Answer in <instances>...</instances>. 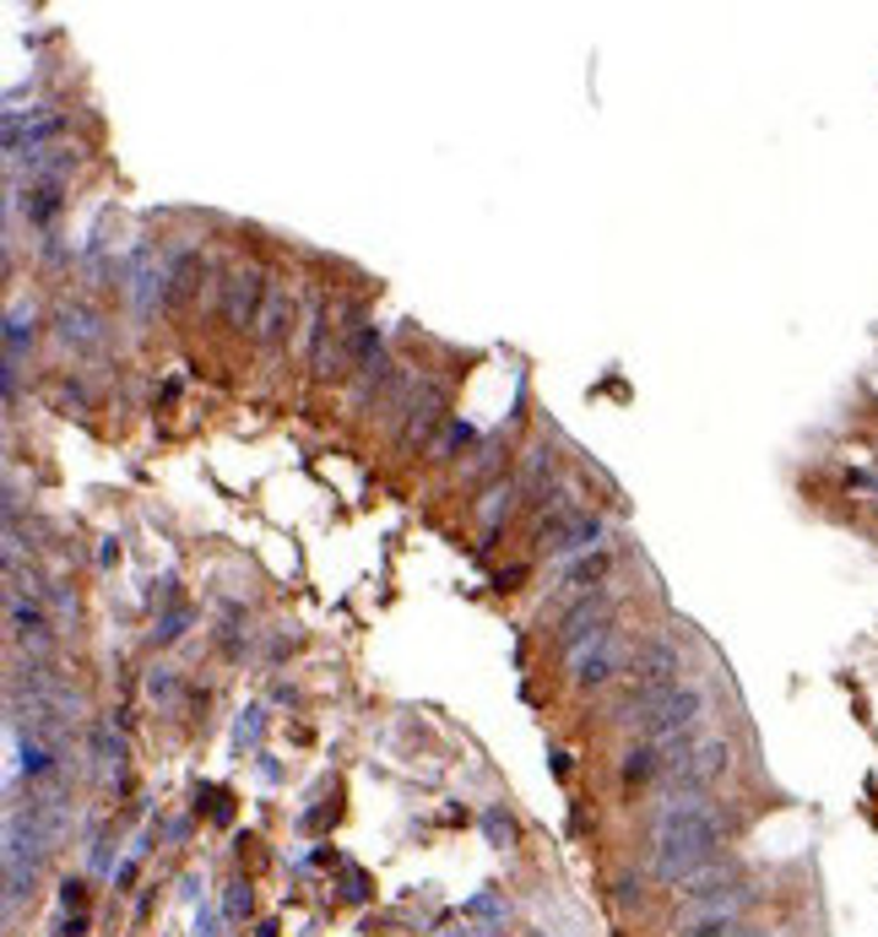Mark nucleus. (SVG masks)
Masks as SVG:
<instances>
[{"label": "nucleus", "instance_id": "1", "mask_svg": "<svg viewBox=\"0 0 878 937\" xmlns=\"http://www.w3.org/2000/svg\"><path fill=\"white\" fill-rule=\"evenodd\" d=\"M716 818L700 797H662L657 813V846H651V872L657 884L683 889L689 878H700L716 856Z\"/></svg>", "mask_w": 878, "mask_h": 937}, {"label": "nucleus", "instance_id": "2", "mask_svg": "<svg viewBox=\"0 0 878 937\" xmlns=\"http://www.w3.org/2000/svg\"><path fill=\"white\" fill-rule=\"evenodd\" d=\"M700 710H706L700 689L678 683V689L657 693V699H645L634 710H619V721H629L640 732V742H657L662 753H678V748H689V737L700 727Z\"/></svg>", "mask_w": 878, "mask_h": 937}, {"label": "nucleus", "instance_id": "3", "mask_svg": "<svg viewBox=\"0 0 878 937\" xmlns=\"http://www.w3.org/2000/svg\"><path fill=\"white\" fill-rule=\"evenodd\" d=\"M564 667H570V683H575V689L613 683V672L624 667V651H619V640H613V623H602V629H591L581 640H570V645H564Z\"/></svg>", "mask_w": 878, "mask_h": 937}, {"label": "nucleus", "instance_id": "4", "mask_svg": "<svg viewBox=\"0 0 878 937\" xmlns=\"http://www.w3.org/2000/svg\"><path fill=\"white\" fill-rule=\"evenodd\" d=\"M260 298H272L266 283H260V272H234L228 283H223V320L228 326H255V309H260Z\"/></svg>", "mask_w": 878, "mask_h": 937}, {"label": "nucleus", "instance_id": "5", "mask_svg": "<svg viewBox=\"0 0 878 937\" xmlns=\"http://www.w3.org/2000/svg\"><path fill=\"white\" fill-rule=\"evenodd\" d=\"M6 623H11V640L28 645V651H43L49 645V618H43L39 602H22L17 591L6 596Z\"/></svg>", "mask_w": 878, "mask_h": 937}, {"label": "nucleus", "instance_id": "6", "mask_svg": "<svg viewBox=\"0 0 878 937\" xmlns=\"http://www.w3.org/2000/svg\"><path fill=\"white\" fill-rule=\"evenodd\" d=\"M440 407H445L440 385H423L418 396L407 402V428H402V445H423V440L434 434V423H440Z\"/></svg>", "mask_w": 878, "mask_h": 937}, {"label": "nucleus", "instance_id": "7", "mask_svg": "<svg viewBox=\"0 0 878 937\" xmlns=\"http://www.w3.org/2000/svg\"><path fill=\"white\" fill-rule=\"evenodd\" d=\"M504 921H510V905H504L500 895H477L456 916V927H466V937H494Z\"/></svg>", "mask_w": 878, "mask_h": 937}, {"label": "nucleus", "instance_id": "8", "mask_svg": "<svg viewBox=\"0 0 878 937\" xmlns=\"http://www.w3.org/2000/svg\"><path fill=\"white\" fill-rule=\"evenodd\" d=\"M60 342L77 347V353H92V347H103V320L92 309H66L60 315Z\"/></svg>", "mask_w": 878, "mask_h": 937}, {"label": "nucleus", "instance_id": "9", "mask_svg": "<svg viewBox=\"0 0 878 937\" xmlns=\"http://www.w3.org/2000/svg\"><path fill=\"white\" fill-rule=\"evenodd\" d=\"M60 211V179H39V185H28V196H22V217L43 228L49 217Z\"/></svg>", "mask_w": 878, "mask_h": 937}, {"label": "nucleus", "instance_id": "10", "mask_svg": "<svg viewBox=\"0 0 878 937\" xmlns=\"http://www.w3.org/2000/svg\"><path fill=\"white\" fill-rule=\"evenodd\" d=\"M288 331H293V298H288V293H272V298H266V309H260V342H266V347H277Z\"/></svg>", "mask_w": 878, "mask_h": 937}, {"label": "nucleus", "instance_id": "11", "mask_svg": "<svg viewBox=\"0 0 878 937\" xmlns=\"http://www.w3.org/2000/svg\"><path fill=\"white\" fill-rule=\"evenodd\" d=\"M624 780L629 786H640V780H651V775H668V759H662V748L657 742H640V748H629L624 753Z\"/></svg>", "mask_w": 878, "mask_h": 937}, {"label": "nucleus", "instance_id": "12", "mask_svg": "<svg viewBox=\"0 0 878 937\" xmlns=\"http://www.w3.org/2000/svg\"><path fill=\"white\" fill-rule=\"evenodd\" d=\"M596 536H602V521H596V515H575L564 531H553V542H547V548H553V553H585Z\"/></svg>", "mask_w": 878, "mask_h": 937}, {"label": "nucleus", "instance_id": "13", "mask_svg": "<svg viewBox=\"0 0 878 937\" xmlns=\"http://www.w3.org/2000/svg\"><path fill=\"white\" fill-rule=\"evenodd\" d=\"M22 342H33V315L28 309H11V320H6V391H11V379H17V358H22Z\"/></svg>", "mask_w": 878, "mask_h": 937}, {"label": "nucleus", "instance_id": "14", "mask_svg": "<svg viewBox=\"0 0 878 937\" xmlns=\"http://www.w3.org/2000/svg\"><path fill=\"white\" fill-rule=\"evenodd\" d=\"M92 753H98V770H103V775L126 765V742H120V737H109V727H98V732H92Z\"/></svg>", "mask_w": 878, "mask_h": 937}, {"label": "nucleus", "instance_id": "15", "mask_svg": "<svg viewBox=\"0 0 878 937\" xmlns=\"http://www.w3.org/2000/svg\"><path fill=\"white\" fill-rule=\"evenodd\" d=\"M147 693H152V704L174 710V704H179V678H174L168 667H152V672H147Z\"/></svg>", "mask_w": 878, "mask_h": 937}, {"label": "nucleus", "instance_id": "16", "mask_svg": "<svg viewBox=\"0 0 878 937\" xmlns=\"http://www.w3.org/2000/svg\"><path fill=\"white\" fill-rule=\"evenodd\" d=\"M683 937H753V933H749V927H738L732 916H700V921H694Z\"/></svg>", "mask_w": 878, "mask_h": 937}, {"label": "nucleus", "instance_id": "17", "mask_svg": "<svg viewBox=\"0 0 878 937\" xmlns=\"http://www.w3.org/2000/svg\"><path fill=\"white\" fill-rule=\"evenodd\" d=\"M602 570H608V553H585L581 564L564 574V580H570V585H591V580H602Z\"/></svg>", "mask_w": 878, "mask_h": 937}, {"label": "nucleus", "instance_id": "18", "mask_svg": "<svg viewBox=\"0 0 878 937\" xmlns=\"http://www.w3.org/2000/svg\"><path fill=\"white\" fill-rule=\"evenodd\" d=\"M466 440H472V428H466V423H451V428H445V440L434 445V455H451V450L466 445Z\"/></svg>", "mask_w": 878, "mask_h": 937}, {"label": "nucleus", "instance_id": "19", "mask_svg": "<svg viewBox=\"0 0 878 937\" xmlns=\"http://www.w3.org/2000/svg\"><path fill=\"white\" fill-rule=\"evenodd\" d=\"M483 829H489L494 840H510V835H515V823H510V818H504L500 808H494V813H483Z\"/></svg>", "mask_w": 878, "mask_h": 937}, {"label": "nucleus", "instance_id": "20", "mask_svg": "<svg viewBox=\"0 0 878 937\" xmlns=\"http://www.w3.org/2000/svg\"><path fill=\"white\" fill-rule=\"evenodd\" d=\"M185 618H190V612H168L164 623H158V640H164V645H168V640H179V634H185Z\"/></svg>", "mask_w": 878, "mask_h": 937}, {"label": "nucleus", "instance_id": "21", "mask_svg": "<svg viewBox=\"0 0 878 937\" xmlns=\"http://www.w3.org/2000/svg\"><path fill=\"white\" fill-rule=\"evenodd\" d=\"M245 905H250V889H245V884H234V895H228V910H234V916H239V910H245Z\"/></svg>", "mask_w": 878, "mask_h": 937}, {"label": "nucleus", "instance_id": "22", "mask_svg": "<svg viewBox=\"0 0 878 937\" xmlns=\"http://www.w3.org/2000/svg\"><path fill=\"white\" fill-rule=\"evenodd\" d=\"M60 899H66V910H71V905H82V884L71 878V884H66V895H60Z\"/></svg>", "mask_w": 878, "mask_h": 937}, {"label": "nucleus", "instance_id": "23", "mask_svg": "<svg viewBox=\"0 0 878 937\" xmlns=\"http://www.w3.org/2000/svg\"><path fill=\"white\" fill-rule=\"evenodd\" d=\"M87 933V916H71V921H66V933L60 937H82Z\"/></svg>", "mask_w": 878, "mask_h": 937}]
</instances>
